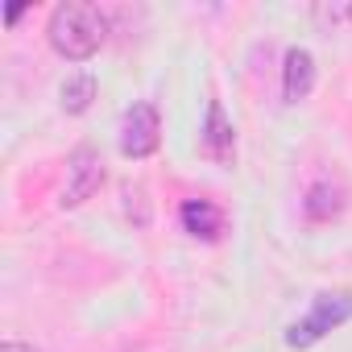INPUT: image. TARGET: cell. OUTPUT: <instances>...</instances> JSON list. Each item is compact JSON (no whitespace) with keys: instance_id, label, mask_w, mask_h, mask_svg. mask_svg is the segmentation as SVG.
I'll use <instances>...</instances> for the list:
<instances>
[{"instance_id":"cell-10","label":"cell","mask_w":352,"mask_h":352,"mask_svg":"<svg viewBox=\"0 0 352 352\" xmlns=\"http://www.w3.org/2000/svg\"><path fill=\"white\" fill-rule=\"evenodd\" d=\"M315 21H327L331 30L336 25H352V5H331V9L323 5V9H315Z\"/></svg>"},{"instance_id":"cell-6","label":"cell","mask_w":352,"mask_h":352,"mask_svg":"<svg viewBox=\"0 0 352 352\" xmlns=\"http://www.w3.org/2000/svg\"><path fill=\"white\" fill-rule=\"evenodd\" d=\"M311 87H315V58H311V50L290 46L286 50V67H282V96H286V104L307 100Z\"/></svg>"},{"instance_id":"cell-2","label":"cell","mask_w":352,"mask_h":352,"mask_svg":"<svg viewBox=\"0 0 352 352\" xmlns=\"http://www.w3.org/2000/svg\"><path fill=\"white\" fill-rule=\"evenodd\" d=\"M348 319H352V294H348V290H340V294H315L311 315L298 319V323H290L286 344H290V348H311V344H319L327 331L344 327Z\"/></svg>"},{"instance_id":"cell-5","label":"cell","mask_w":352,"mask_h":352,"mask_svg":"<svg viewBox=\"0 0 352 352\" xmlns=\"http://www.w3.org/2000/svg\"><path fill=\"white\" fill-rule=\"evenodd\" d=\"M199 141H204V153H208L212 162H220V166H228V162L236 157V133H232V120L224 116V104H220V100L208 104V120H204Z\"/></svg>"},{"instance_id":"cell-8","label":"cell","mask_w":352,"mask_h":352,"mask_svg":"<svg viewBox=\"0 0 352 352\" xmlns=\"http://www.w3.org/2000/svg\"><path fill=\"white\" fill-rule=\"evenodd\" d=\"M220 224H224V216H220V208H216L212 199H187V204H183V228H187L191 236L212 241V236L220 232Z\"/></svg>"},{"instance_id":"cell-3","label":"cell","mask_w":352,"mask_h":352,"mask_svg":"<svg viewBox=\"0 0 352 352\" xmlns=\"http://www.w3.org/2000/svg\"><path fill=\"white\" fill-rule=\"evenodd\" d=\"M157 141H162V116L149 100L133 104L124 116H120V153L124 157H149L157 153Z\"/></svg>"},{"instance_id":"cell-9","label":"cell","mask_w":352,"mask_h":352,"mask_svg":"<svg viewBox=\"0 0 352 352\" xmlns=\"http://www.w3.org/2000/svg\"><path fill=\"white\" fill-rule=\"evenodd\" d=\"M91 100H96V75H91V71H79V75H71V79L63 83V108H67L71 116L87 112Z\"/></svg>"},{"instance_id":"cell-7","label":"cell","mask_w":352,"mask_h":352,"mask_svg":"<svg viewBox=\"0 0 352 352\" xmlns=\"http://www.w3.org/2000/svg\"><path fill=\"white\" fill-rule=\"evenodd\" d=\"M344 212V191L340 187H331L327 179H319L311 191H307V199H302V216L307 220H331V216H340Z\"/></svg>"},{"instance_id":"cell-11","label":"cell","mask_w":352,"mask_h":352,"mask_svg":"<svg viewBox=\"0 0 352 352\" xmlns=\"http://www.w3.org/2000/svg\"><path fill=\"white\" fill-rule=\"evenodd\" d=\"M0 352H38L34 344H21V340H5L0 344Z\"/></svg>"},{"instance_id":"cell-4","label":"cell","mask_w":352,"mask_h":352,"mask_svg":"<svg viewBox=\"0 0 352 352\" xmlns=\"http://www.w3.org/2000/svg\"><path fill=\"white\" fill-rule=\"evenodd\" d=\"M104 183V162L91 145H79L67 162V191H63V208H79L83 199H91Z\"/></svg>"},{"instance_id":"cell-1","label":"cell","mask_w":352,"mask_h":352,"mask_svg":"<svg viewBox=\"0 0 352 352\" xmlns=\"http://www.w3.org/2000/svg\"><path fill=\"white\" fill-rule=\"evenodd\" d=\"M108 38V17L96 9V5H58L54 17H50V46L71 58V63H87Z\"/></svg>"}]
</instances>
